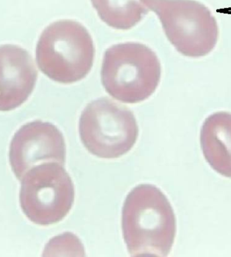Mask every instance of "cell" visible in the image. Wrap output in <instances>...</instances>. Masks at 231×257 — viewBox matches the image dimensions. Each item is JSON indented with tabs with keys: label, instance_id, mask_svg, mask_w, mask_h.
<instances>
[{
	"label": "cell",
	"instance_id": "cell-1",
	"mask_svg": "<svg viewBox=\"0 0 231 257\" xmlns=\"http://www.w3.org/2000/svg\"><path fill=\"white\" fill-rule=\"evenodd\" d=\"M122 228L131 256H167L177 231L175 213L159 188L140 184L125 199Z\"/></svg>",
	"mask_w": 231,
	"mask_h": 257
},
{
	"label": "cell",
	"instance_id": "cell-2",
	"mask_svg": "<svg viewBox=\"0 0 231 257\" xmlns=\"http://www.w3.org/2000/svg\"><path fill=\"white\" fill-rule=\"evenodd\" d=\"M94 56L89 33L72 20L49 25L37 45L36 60L41 71L59 83L71 84L85 78L93 66Z\"/></svg>",
	"mask_w": 231,
	"mask_h": 257
},
{
	"label": "cell",
	"instance_id": "cell-3",
	"mask_svg": "<svg viewBox=\"0 0 231 257\" xmlns=\"http://www.w3.org/2000/svg\"><path fill=\"white\" fill-rule=\"evenodd\" d=\"M161 65L156 53L146 45L125 43L105 51L101 71L105 91L114 99L136 103L157 89Z\"/></svg>",
	"mask_w": 231,
	"mask_h": 257
},
{
	"label": "cell",
	"instance_id": "cell-4",
	"mask_svg": "<svg viewBox=\"0 0 231 257\" xmlns=\"http://www.w3.org/2000/svg\"><path fill=\"white\" fill-rule=\"evenodd\" d=\"M158 16L166 37L183 56L210 54L219 37L218 23L208 8L195 0H142Z\"/></svg>",
	"mask_w": 231,
	"mask_h": 257
},
{
	"label": "cell",
	"instance_id": "cell-5",
	"mask_svg": "<svg viewBox=\"0 0 231 257\" xmlns=\"http://www.w3.org/2000/svg\"><path fill=\"white\" fill-rule=\"evenodd\" d=\"M79 128L85 148L105 159L119 158L128 153L139 133L132 111L106 98L88 104L80 117Z\"/></svg>",
	"mask_w": 231,
	"mask_h": 257
},
{
	"label": "cell",
	"instance_id": "cell-6",
	"mask_svg": "<svg viewBox=\"0 0 231 257\" xmlns=\"http://www.w3.org/2000/svg\"><path fill=\"white\" fill-rule=\"evenodd\" d=\"M21 207L32 222L49 225L59 222L73 205V183L64 166L46 163L31 169L22 178Z\"/></svg>",
	"mask_w": 231,
	"mask_h": 257
},
{
	"label": "cell",
	"instance_id": "cell-7",
	"mask_svg": "<svg viewBox=\"0 0 231 257\" xmlns=\"http://www.w3.org/2000/svg\"><path fill=\"white\" fill-rule=\"evenodd\" d=\"M9 157L12 169L19 180L38 165L54 162L64 166L63 135L51 123L37 120L27 123L14 136Z\"/></svg>",
	"mask_w": 231,
	"mask_h": 257
},
{
	"label": "cell",
	"instance_id": "cell-8",
	"mask_svg": "<svg viewBox=\"0 0 231 257\" xmlns=\"http://www.w3.org/2000/svg\"><path fill=\"white\" fill-rule=\"evenodd\" d=\"M37 78L28 52L15 45L0 46V111L13 110L32 93Z\"/></svg>",
	"mask_w": 231,
	"mask_h": 257
},
{
	"label": "cell",
	"instance_id": "cell-9",
	"mask_svg": "<svg viewBox=\"0 0 231 257\" xmlns=\"http://www.w3.org/2000/svg\"><path fill=\"white\" fill-rule=\"evenodd\" d=\"M200 145L211 169L231 179V113L217 111L205 119L201 127Z\"/></svg>",
	"mask_w": 231,
	"mask_h": 257
},
{
	"label": "cell",
	"instance_id": "cell-10",
	"mask_svg": "<svg viewBox=\"0 0 231 257\" xmlns=\"http://www.w3.org/2000/svg\"><path fill=\"white\" fill-rule=\"evenodd\" d=\"M99 18L108 26L128 30L140 23L148 9L142 0H91Z\"/></svg>",
	"mask_w": 231,
	"mask_h": 257
},
{
	"label": "cell",
	"instance_id": "cell-11",
	"mask_svg": "<svg viewBox=\"0 0 231 257\" xmlns=\"http://www.w3.org/2000/svg\"><path fill=\"white\" fill-rule=\"evenodd\" d=\"M81 241L71 233H66L52 239L47 244L44 256H85Z\"/></svg>",
	"mask_w": 231,
	"mask_h": 257
}]
</instances>
